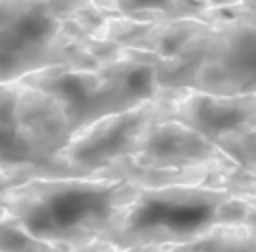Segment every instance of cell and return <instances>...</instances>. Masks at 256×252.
<instances>
[{"mask_svg":"<svg viewBox=\"0 0 256 252\" xmlns=\"http://www.w3.org/2000/svg\"><path fill=\"white\" fill-rule=\"evenodd\" d=\"M200 20L214 26V38L192 90L256 94V2H208Z\"/></svg>","mask_w":256,"mask_h":252,"instance_id":"3957f363","label":"cell"},{"mask_svg":"<svg viewBox=\"0 0 256 252\" xmlns=\"http://www.w3.org/2000/svg\"><path fill=\"white\" fill-rule=\"evenodd\" d=\"M142 188L108 178H40L14 200L16 222L36 240L62 250L102 242Z\"/></svg>","mask_w":256,"mask_h":252,"instance_id":"6da1fadb","label":"cell"},{"mask_svg":"<svg viewBox=\"0 0 256 252\" xmlns=\"http://www.w3.org/2000/svg\"><path fill=\"white\" fill-rule=\"evenodd\" d=\"M102 244H104V242H96V244H92V246H86V248H78V250H70V252H98V250L102 248Z\"/></svg>","mask_w":256,"mask_h":252,"instance_id":"8fae6325","label":"cell"},{"mask_svg":"<svg viewBox=\"0 0 256 252\" xmlns=\"http://www.w3.org/2000/svg\"><path fill=\"white\" fill-rule=\"evenodd\" d=\"M204 186L228 190L236 196H242L250 204V212L244 226H248L250 230H256V174H246L238 170L234 164H224V166L212 168Z\"/></svg>","mask_w":256,"mask_h":252,"instance_id":"ba28073f","label":"cell"},{"mask_svg":"<svg viewBox=\"0 0 256 252\" xmlns=\"http://www.w3.org/2000/svg\"><path fill=\"white\" fill-rule=\"evenodd\" d=\"M98 252H166V248H114V246H108V244H102V248Z\"/></svg>","mask_w":256,"mask_h":252,"instance_id":"30bf717a","label":"cell"},{"mask_svg":"<svg viewBox=\"0 0 256 252\" xmlns=\"http://www.w3.org/2000/svg\"><path fill=\"white\" fill-rule=\"evenodd\" d=\"M156 122V100L140 108L102 118L76 132L62 150L60 160L84 178L130 158L138 152L148 128Z\"/></svg>","mask_w":256,"mask_h":252,"instance_id":"277c9868","label":"cell"},{"mask_svg":"<svg viewBox=\"0 0 256 252\" xmlns=\"http://www.w3.org/2000/svg\"><path fill=\"white\" fill-rule=\"evenodd\" d=\"M30 86L58 102L72 136L102 118L128 112L112 82L98 70L48 68L34 72Z\"/></svg>","mask_w":256,"mask_h":252,"instance_id":"8992f818","label":"cell"},{"mask_svg":"<svg viewBox=\"0 0 256 252\" xmlns=\"http://www.w3.org/2000/svg\"><path fill=\"white\" fill-rule=\"evenodd\" d=\"M112 8L126 18L144 22H176L202 18L208 2H112Z\"/></svg>","mask_w":256,"mask_h":252,"instance_id":"52a82bcc","label":"cell"},{"mask_svg":"<svg viewBox=\"0 0 256 252\" xmlns=\"http://www.w3.org/2000/svg\"><path fill=\"white\" fill-rule=\"evenodd\" d=\"M250 204L212 186L142 188L102 240L114 248H178L222 226H244Z\"/></svg>","mask_w":256,"mask_h":252,"instance_id":"7a4b0ae2","label":"cell"},{"mask_svg":"<svg viewBox=\"0 0 256 252\" xmlns=\"http://www.w3.org/2000/svg\"><path fill=\"white\" fill-rule=\"evenodd\" d=\"M156 120H174L200 132L212 144L256 128V94L214 96L196 90H162Z\"/></svg>","mask_w":256,"mask_h":252,"instance_id":"5b68a950","label":"cell"},{"mask_svg":"<svg viewBox=\"0 0 256 252\" xmlns=\"http://www.w3.org/2000/svg\"><path fill=\"white\" fill-rule=\"evenodd\" d=\"M218 148L238 170L246 174H256V128L240 136L222 140Z\"/></svg>","mask_w":256,"mask_h":252,"instance_id":"9c48e42d","label":"cell"}]
</instances>
